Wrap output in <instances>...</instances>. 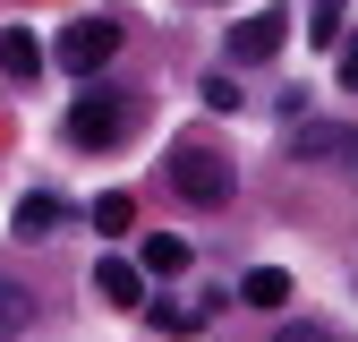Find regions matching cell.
I'll use <instances>...</instances> for the list:
<instances>
[{
    "label": "cell",
    "instance_id": "cell-6",
    "mask_svg": "<svg viewBox=\"0 0 358 342\" xmlns=\"http://www.w3.org/2000/svg\"><path fill=\"white\" fill-rule=\"evenodd\" d=\"M94 291L111 299V308H137V299H145V274L128 266V256H103V266H94Z\"/></svg>",
    "mask_w": 358,
    "mask_h": 342
},
{
    "label": "cell",
    "instance_id": "cell-4",
    "mask_svg": "<svg viewBox=\"0 0 358 342\" xmlns=\"http://www.w3.org/2000/svg\"><path fill=\"white\" fill-rule=\"evenodd\" d=\"M290 154L299 163H350L358 171V128H341V120H299L290 128Z\"/></svg>",
    "mask_w": 358,
    "mask_h": 342
},
{
    "label": "cell",
    "instance_id": "cell-17",
    "mask_svg": "<svg viewBox=\"0 0 358 342\" xmlns=\"http://www.w3.org/2000/svg\"><path fill=\"white\" fill-rule=\"evenodd\" d=\"M341 86H350V95H358V43H350V52H341Z\"/></svg>",
    "mask_w": 358,
    "mask_h": 342
},
{
    "label": "cell",
    "instance_id": "cell-8",
    "mask_svg": "<svg viewBox=\"0 0 358 342\" xmlns=\"http://www.w3.org/2000/svg\"><path fill=\"white\" fill-rule=\"evenodd\" d=\"M239 299H248V308H290V274H282V266H256V274L239 282Z\"/></svg>",
    "mask_w": 358,
    "mask_h": 342
},
{
    "label": "cell",
    "instance_id": "cell-2",
    "mask_svg": "<svg viewBox=\"0 0 358 342\" xmlns=\"http://www.w3.org/2000/svg\"><path fill=\"white\" fill-rule=\"evenodd\" d=\"M128 103H137V95H120V86H85L77 111H69V146H120Z\"/></svg>",
    "mask_w": 358,
    "mask_h": 342
},
{
    "label": "cell",
    "instance_id": "cell-7",
    "mask_svg": "<svg viewBox=\"0 0 358 342\" xmlns=\"http://www.w3.org/2000/svg\"><path fill=\"white\" fill-rule=\"evenodd\" d=\"M137 274L145 282H179L188 274V240H137Z\"/></svg>",
    "mask_w": 358,
    "mask_h": 342
},
{
    "label": "cell",
    "instance_id": "cell-13",
    "mask_svg": "<svg viewBox=\"0 0 358 342\" xmlns=\"http://www.w3.org/2000/svg\"><path fill=\"white\" fill-rule=\"evenodd\" d=\"M307 43H341V0H316V34Z\"/></svg>",
    "mask_w": 358,
    "mask_h": 342
},
{
    "label": "cell",
    "instance_id": "cell-10",
    "mask_svg": "<svg viewBox=\"0 0 358 342\" xmlns=\"http://www.w3.org/2000/svg\"><path fill=\"white\" fill-rule=\"evenodd\" d=\"M52 223H60V197H17V240L52 231Z\"/></svg>",
    "mask_w": 358,
    "mask_h": 342
},
{
    "label": "cell",
    "instance_id": "cell-16",
    "mask_svg": "<svg viewBox=\"0 0 358 342\" xmlns=\"http://www.w3.org/2000/svg\"><path fill=\"white\" fill-rule=\"evenodd\" d=\"M273 342H341V334H333V325H282Z\"/></svg>",
    "mask_w": 358,
    "mask_h": 342
},
{
    "label": "cell",
    "instance_id": "cell-9",
    "mask_svg": "<svg viewBox=\"0 0 358 342\" xmlns=\"http://www.w3.org/2000/svg\"><path fill=\"white\" fill-rule=\"evenodd\" d=\"M0 69H9V77H17V86H26V77H34V69H43V43H34V34H26V26H9V34H0Z\"/></svg>",
    "mask_w": 358,
    "mask_h": 342
},
{
    "label": "cell",
    "instance_id": "cell-5",
    "mask_svg": "<svg viewBox=\"0 0 358 342\" xmlns=\"http://www.w3.org/2000/svg\"><path fill=\"white\" fill-rule=\"evenodd\" d=\"M282 34H290V18H282V9L239 18V26H231V60H273V52H282Z\"/></svg>",
    "mask_w": 358,
    "mask_h": 342
},
{
    "label": "cell",
    "instance_id": "cell-11",
    "mask_svg": "<svg viewBox=\"0 0 358 342\" xmlns=\"http://www.w3.org/2000/svg\"><path fill=\"white\" fill-rule=\"evenodd\" d=\"M128 223H137V205H128V197H94V231H103V240H120Z\"/></svg>",
    "mask_w": 358,
    "mask_h": 342
},
{
    "label": "cell",
    "instance_id": "cell-14",
    "mask_svg": "<svg viewBox=\"0 0 358 342\" xmlns=\"http://www.w3.org/2000/svg\"><path fill=\"white\" fill-rule=\"evenodd\" d=\"M26 308H34V299H26V291H17V282H0V334H9V325H17V317H26Z\"/></svg>",
    "mask_w": 358,
    "mask_h": 342
},
{
    "label": "cell",
    "instance_id": "cell-3",
    "mask_svg": "<svg viewBox=\"0 0 358 342\" xmlns=\"http://www.w3.org/2000/svg\"><path fill=\"white\" fill-rule=\"evenodd\" d=\"M111 52H120V26H111V18H77V26L60 34L52 60H60L69 77H94V69H111Z\"/></svg>",
    "mask_w": 358,
    "mask_h": 342
},
{
    "label": "cell",
    "instance_id": "cell-15",
    "mask_svg": "<svg viewBox=\"0 0 358 342\" xmlns=\"http://www.w3.org/2000/svg\"><path fill=\"white\" fill-rule=\"evenodd\" d=\"M205 111H239V86L231 77H205Z\"/></svg>",
    "mask_w": 358,
    "mask_h": 342
},
{
    "label": "cell",
    "instance_id": "cell-1",
    "mask_svg": "<svg viewBox=\"0 0 358 342\" xmlns=\"http://www.w3.org/2000/svg\"><path fill=\"white\" fill-rule=\"evenodd\" d=\"M162 180H171L179 197H188V205H231V189H239V171L222 163L213 146H171V171H162Z\"/></svg>",
    "mask_w": 358,
    "mask_h": 342
},
{
    "label": "cell",
    "instance_id": "cell-12",
    "mask_svg": "<svg viewBox=\"0 0 358 342\" xmlns=\"http://www.w3.org/2000/svg\"><path fill=\"white\" fill-rule=\"evenodd\" d=\"M145 317H154L162 334H196V325H205V308H179V299H154Z\"/></svg>",
    "mask_w": 358,
    "mask_h": 342
}]
</instances>
